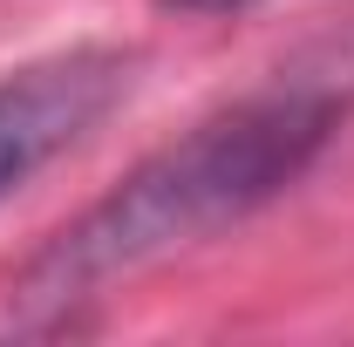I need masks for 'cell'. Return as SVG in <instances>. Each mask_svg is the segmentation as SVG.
<instances>
[{
  "mask_svg": "<svg viewBox=\"0 0 354 347\" xmlns=\"http://www.w3.org/2000/svg\"><path fill=\"white\" fill-rule=\"evenodd\" d=\"M177 14H239V7H259V0H164Z\"/></svg>",
  "mask_w": 354,
  "mask_h": 347,
  "instance_id": "cell-3",
  "label": "cell"
},
{
  "mask_svg": "<svg viewBox=\"0 0 354 347\" xmlns=\"http://www.w3.org/2000/svg\"><path fill=\"white\" fill-rule=\"evenodd\" d=\"M334 130H341V102L327 88L252 95L212 123H198L191 136L143 157L75 225H62L21 265V300L68 306L95 286L136 272V265H157L184 245L225 232V225L252 218L327 150Z\"/></svg>",
  "mask_w": 354,
  "mask_h": 347,
  "instance_id": "cell-1",
  "label": "cell"
},
{
  "mask_svg": "<svg viewBox=\"0 0 354 347\" xmlns=\"http://www.w3.org/2000/svg\"><path fill=\"white\" fill-rule=\"evenodd\" d=\"M130 82L116 48H62L14 75H0V205L48 171L68 143H82Z\"/></svg>",
  "mask_w": 354,
  "mask_h": 347,
  "instance_id": "cell-2",
  "label": "cell"
}]
</instances>
